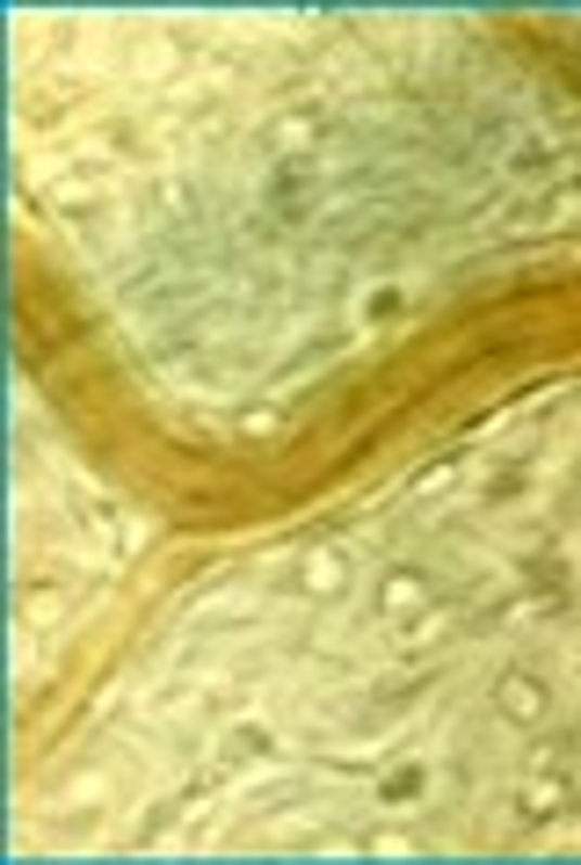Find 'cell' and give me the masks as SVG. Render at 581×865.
<instances>
[{
  "instance_id": "cell-10",
  "label": "cell",
  "mask_w": 581,
  "mask_h": 865,
  "mask_svg": "<svg viewBox=\"0 0 581 865\" xmlns=\"http://www.w3.org/2000/svg\"><path fill=\"white\" fill-rule=\"evenodd\" d=\"M553 219H581V190H559V197H553Z\"/></svg>"
},
{
  "instance_id": "cell-3",
  "label": "cell",
  "mask_w": 581,
  "mask_h": 865,
  "mask_svg": "<svg viewBox=\"0 0 581 865\" xmlns=\"http://www.w3.org/2000/svg\"><path fill=\"white\" fill-rule=\"evenodd\" d=\"M559 808H567V778H559V771H531L524 792H516V815L524 822H553Z\"/></svg>"
},
{
  "instance_id": "cell-7",
  "label": "cell",
  "mask_w": 581,
  "mask_h": 865,
  "mask_svg": "<svg viewBox=\"0 0 581 865\" xmlns=\"http://www.w3.org/2000/svg\"><path fill=\"white\" fill-rule=\"evenodd\" d=\"M363 851H371V858H414L422 843H414V837H400V829H386V837H371Z\"/></svg>"
},
{
  "instance_id": "cell-9",
  "label": "cell",
  "mask_w": 581,
  "mask_h": 865,
  "mask_svg": "<svg viewBox=\"0 0 581 865\" xmlns=\"http://www.w3.org/2000/svg\"><path fill=\"white\" fill-rule=\"evenodd\" d=\"M531 771H559V741H538V749H531Z\"/></svg>"
},
{
  "instance_id": "cell-8",
  "label": "cell",
  "mask_w": 581,
  "mask_h": 865,
  "mask_svg": "<svg viewBox=\"0 0 581 865\" xmlns=\"http://www.w3.org/2000/svg\"><path fill=\"white\" fill-rule=\"evenodd\" d=\"M233 749H247V757H269V735H262V727H241V735H233Z\"/></svg>"
},
{
  "instance_id": "cell-4",
  "label": "cell",
  "mask_w": 581,
  "mask_h": 865,
  "mask_svg": "<svg viewBox=\"0 0 581 865\" xmlns=\"http://www.w3.org/2000/svg\"><path fill=\"white\" fill-rule=\"evenodd\" d=\"M298 582H306L313 596H335V590H349V560H341V553H306Z\"/></svg>"
},
{
  "instance_id": "cell-1",
  "label": "cell",
  "mask_w": 581,
  "mask_h": 865,
  "mask_svg": "<svg viewBox=\"0 0 581 865\" xmlns=\"http://www.w3.org/2000/svg\"><path fill=\"white\" fill-rule=\"evenodd\" d=\"M494 713H502L508 727H538V720L553 713V698H545V684H538L531 669H508L502 684H494Z\"/></svg>"
},
{
  "instance_id": "cell-5",
  "label": "cell",
  "mask_w": 581,
  "mask_h": 865,
  "mask_svg": "<svg viewBox=\"0 0 581 865\" xmlns=\"http://www.w3.org/2000/svg\"><path fill=\"white\" fill-rule=\"evenodd\" d=\"M422 786H429V771H422V764H400V771H386L378 800H386V808H414V800H422Z\"/></svg>"
},
{
  "instance_id": "cell-6",
  "label": "cell",
  "mask_w": 581,
  "mask_h": 865,
  "mask_svg": "<svg viewBox=\"0 0 581 865\" xmlns=\"http://www.w3.org/2000/svg\"><path fill=\"white\" fill-rule=\"evenodd\" d=\"M80 517H88V531H95L102 545H109V553H131V531H124V517H109V509H102V502H80Z\"/></svg>"
},
{
  "instance_id": "cell-2",
  "label": "cell",
  "mask_w": 581,
  "mask_h": 865,
  "mask_svg": "<svg viewBox=\"0 0 581 865\" xmlns=\"http://www.w3.org/2000/svg\"><path fill=\"white\" fill-rule=\"evenodd\" d=\"M378 611H386V618L429 611V582H422L414 568H386V582H378Z\"/></svg>"
}]
</instances>
